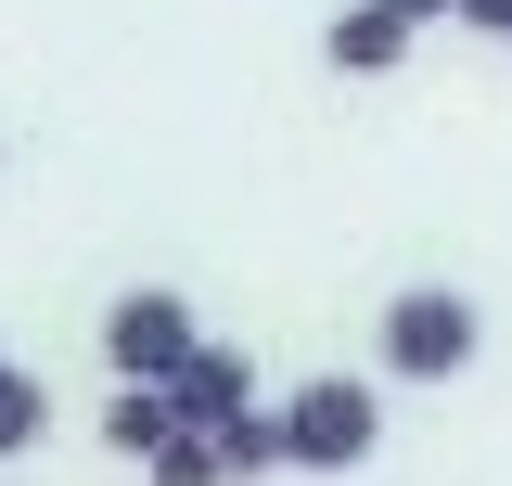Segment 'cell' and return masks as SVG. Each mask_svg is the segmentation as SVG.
Wrapping results in <instances>:
<instances>
[{
  "instance_id": "1",
  "label": "cell",
  "mask_w": 512,
  "mask_h": 486,
  "mask_svg": "<svg viewBox=\"0 0 512 486\" xmlns=\"http://www.w3.org/2000/svg\"><path fill=\"white\" fill-rule=\"evenodd\" d=\"M384 448V397L372 384H346V371H320L282 397V474H359Z\"/></svg>"
},
{
  "instance_id": "2",
  "label": "cell",
  "mask_w": 512,
  "mask_h": 486,
  "mask_svg": "<svg viewBox=\"0 0 512 486\" xmlns=\"http://www.w3.org/2000/svg\"><path fill=\"white\" fill-rule=\"evenodd\" d=\"M474 346H487V307L461 282H410L384 307V371L397 384H448V371H474Z\"/></svg>"
},
{
  "instance_id": "3",
  "label": "cell",
  "mask_w": 512,
  "mask_h": 486,
  "mask_svg": "<svg viewBox=\"0 0 512 486\" xmlns=\"http://www.w3.org/2000/svg\"><path fill=\"white\" fill-rule=\"evenodd\" d=\"M192 346H205V320H192V295H167V282H141V295L103 307V359H116V384H167Z\"/></svg>"
},
{
  "instance_id": "4",
  "label": "cell",
  "mask_w": 512,
  "mask_h": 486,
  "mask_svg": "<svg viewBox=\"0 0 512 486\" xmlns=\"http://www.w3.org/2000/svg\"><path fill=\"white\" fill-rule=\"evenodd\" d=\"M410 39H423V26H410L397 0H346V13L320 26V64H333V77H397Z\"/></svg>"
},
{
  "instance_id": "5",
  "label": "cell",
  "mask_w": 512,
  "mask_h": 486,
  "mask_svg": "<svg viewBox=\"0 0 512 486\" xmlns=\"http://www.w3.org/2000/svg\"><path fill=\"white\" fill-rule=\"evenodd\" d=\"M167 397H180V423H205V435H218V423H244V410H256V359L205 333V346L167 371Z\"/></svg>"
},
{
  "instance_id": "6",
  "label": "cell",
  "mask_w": 512,
  "mask_h": 486,
  "mask_svg": "<svg viewBox=\"0 0 512 486\" xmlns=\"http://www.w3.org/2000/svg\"><path fill=\"white\" fill-rule=\"evenodd\" d=\"M167 435H180V397H167V384H116V410H103V448H116V461H154Z\"/></svg>"
},
{
  "instance_id": "7",
  "label": "cell",
  "mask_w": 512,
  "mask_h": 486,
  "mask_svg": "<svg viewBox=\"0 0 512 486\" xmlns=\"http://www.w3.org/2000/svg\"><path fill=\"white\" fill-rule=\"evenodd\" d=\"M39 435H52V384H39L26 359H0V461H26Z\"/></svg>"
},
{
  "instance_id": "8",
  "label": "cell",
  "mask_w": 512,
  "mask_h": 486,
  "mask_svg": "<svg viewBox=\"0 0 512 486\" xmlns=\"http://www.w3.org/2000/svg\"><path fill=\"white\" fill-rule=\"evenodd\" d=\"M218 461H231V486L282 474V410H244V423H218Z\"/></svg>"
},
{
  "instance_id": "9",
  "label": "cell",
  "mask_w": 512,
  "mask_h": 486,
  "mask_svg": "<svg viewBox=\"0 0 512 486\" xmlns=\"http://www.w3.org/2000/svg\"><path fill=\"white\" fill-rule=\"evenodd\" d=\"M141 474H154V486H231V461H218V435H205V423H180Z\"/></svg>"
},
{
  "instance_id": "10",
  "label": "cell",
  "mask_w": 512,
  "mask_h": 486,
  "mask_svg": "<svg viewBox=\"0 0 512 486\" xmlns=\"http://www.w3.org/2000/svg\"><path fill=\"white\" fill-rule=\"evenodd\" d=\"M448 26H474V39H512V0H448Z\"/></svg>"
},
{
  "instance_id": "11",
  "label": "cell",
  "mask_w": 512,
  "mask_h": 486,
  "mask_svg": "<svg viewBox=\"0 0 512 486\" xmlns=\"http://www.w3.org/2000/svg\"><path fill=\"white\" fill-rule=\"evenodd\" d=\"M397 13H410V26H436V13H448V0H397Z\"/></svg>"
}]
</instances>
